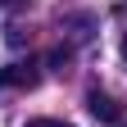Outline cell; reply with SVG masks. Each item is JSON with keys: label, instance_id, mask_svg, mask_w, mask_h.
I'll use <instances>...</instances> for the list:
<instances>
[{"label": "cell", "instance_id": "1", "mask_svg": "<svg viewBox=\"0 0 127 127\" xmlns=\"http://www.w3.org/2000/svg\"><path fill=\"white\" fill-rule=\"evenodd\" d=\"M36 82H41V73L32 64H5L0 68V86H9V91H32Z\"/></svg>", "mask_w": 127, "mask_h": 127}, {"label": "cell", "instance_id": "2", "mask_svg": "<svg viewBox=\"0 0 127 127\" xmlns=\"http://www.w3.org/2000/svg\"><path fill=\"white\" fill-rule=\"evenodd\" d=\"M86 109H91L95 123H114V127L123 123V104L114 100V95H104V91H91L86 95Z\"/></svg>", "mask_w": 127, "mask_h": 127}, {"label": "cell", "instance_id": "3", "mask_svg": "<svg viewBox=\"0 0 127 127\" xmlns=\"http://www.w3.org/2000/svg\"><path fill=\"white\" fill-rule=\"evenodd\" d=\"M27 36H32V32H23V27H9V32H5V41H9V45H23Z\"/></svg>", "mask_w": 127, "mask_h": 127}, {"label": "cell", "instance_id": "4", "mask_svg": "<svg viewBox=\"0 0 127 127\" xmlns=\"http://www.w3.org/2000/svg\"><path fill=\"white\" fill-rule=\"evenodd\" d=\"M27 127H73V123H59V118H32Z\"/></svg>", "mask_w": 127, "mask_h": 127}, {"label": "cell", "instance_id": "5", "mask_svg": "<svg viewBox=\"0 0 127 127\" xmlns=\"http://www.w3.org/2000/svg\"><path fill=\"white\" fill-rule=\"evenodd\" d=\"M123 59H127V32H123Z\"/></svg>", "mask_w": 127, "mask_h": 127}, {"label": "cell", "instance_id": "6", "mask_svg": "<svg viewBox=\"0 0 127 127\" xmlns=\"http://www.w3.org/2000/svg\"><path fill=\"white\" fill-rule=\"evenodd\" d=\"M0 5H5V0H0Z\"/></svg>", "mask_w": 127, "mask_h": 127}]
</instances>
